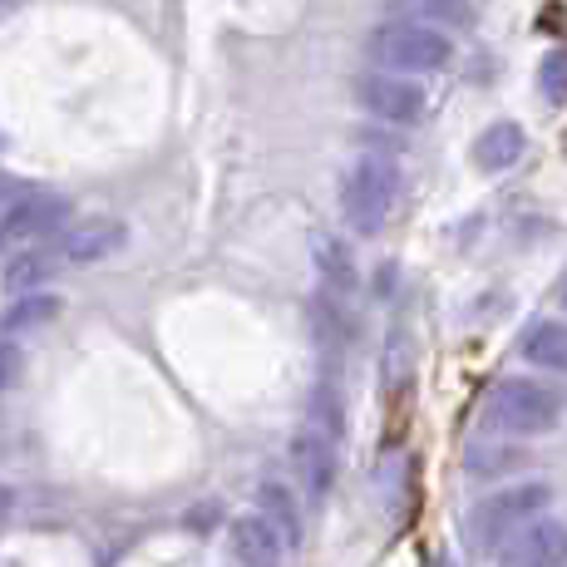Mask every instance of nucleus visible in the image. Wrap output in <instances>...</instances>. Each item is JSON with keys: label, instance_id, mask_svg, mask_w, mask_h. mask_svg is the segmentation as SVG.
Here are the masks:
<instances>
[{"label": "nucleus", "instance_id": "obj_11", "mask_svg": "<svg viewBox=\"0 0 567 567\" xmlns=\"http://www.w3.org/2000/svg\"><path fill=\"white\" fill-rule=\"evenodd\" d=\"M257 514L277 528V538L287 543V553L291 548H301V538H307V523H301V504H297V494H291L281 478H261L257 484Z\"/></svg>", "mask_w": 567, "mask_h": 567}, {"label": "nucleus", "instance_id": "obj_17", "mask_svg": "<svg viewBox=\"0 0 567 567\" xmlns=\"http://www.w3.org/2000/svg\"><path fill=\"white\" fill-rule=\"evenodd\" d=\"M54 316H60V297L54 291H30V297H20L16 307L0 316V326L6 331H35V326L54 321Z\"/></svg>", "mask_w": 567, "mask_h": 567}, {"label": "nucleus", "instance_id": "obj_2", "mask_svg": "<svg viewBox=\"0 0 567 567\" xmlns=\"http://www.w3.org/2000/svg\"><path fill=\"white\" fill-rule=\"evenodd\" d=\"M365 54L375 70L390 74H440L454 60V40L434 25H414V20H380L365 35Z\"/></svg>", "mask_w": 567, "mask_h": 567}, {"label": "nucleus", "instance_id": "obj_15", "mask_svg": "<svg viewBox=\"0 0 567 567\" xmlns=\"http://www.w3.org/2000/svg\"><path fill=\"white\" fill-rule=\"evenodd\" d=\"M390 10H395V20H414V25H464L474 10H468V0H390Z\"/></svg>", "mask_w": 567, "mask_h": 567}, {"label": "nucleus", "instance_id": "obj_12", "mask_svg": "<svg viewBox=\"0 0 567 567\" xmlns=\"http://www.w3.org/2000/svg\"><path fill=\"white\" fill-rule=\"evenodd\" d=\"M523 144H528V138H523V128L514 118H498V124H488L484 134L474 138V163L484 173H504L523 158Z\"/></svg>", "mask_w": 567, "mask_h": 567}, {"label": "nucleus", "instance_id": "obj_19", "mask_svg": "<svg viewBox=\"0 0 567 567\" xmlns=\"http://www.w3.org/2000/svg\"><path fill=\"white\" fill-rule=\"evenodd\" d=\"M514 464H523V454L504 450V444H474V450L464 454V468L474 478H494V474H504V468H514Z\"/></svg>", "mask_w": 567, "mask_h": 567}, {"label": "nucleus", "instance_id": "obj_14", "mask_svg": "<svg viewBox=\"0 0 567 567\" xmlns=\"http://www.w3.org/2000/svg\"><path fill=\"white\" fill-rule=\"evenodd\" d=\"M316 271H321V287L331 291V297L351 301V291H355V257H351V247L336 243V237H316Z\"/></svg>", "mask_w": 567, "mask_h": 567}, {"label": "nucleus", "instance_id": "obj_4", "mask_svg": "<svg viewBox=\"0 0 567 567\" xmlns=\"http://www.w3.org/2000/svg\"><path fill=\"white\" fill-rule=\"evenodd\" d=\"M553 504V488L548 484H514V488H498V494H488L484 504H474V514H468V538L478 543V548H504L514 533H523L528 523H538V514Z\"/></svg>", "mask_w": 567, "mask_h": 567}, {"label": "nucleus", "instance_id": "obj_22", "mask_svg": "<svg viewBox=\"0 0 567 567\" xmlns=\"http://www.w3.org/2000/svg\"><path fill=\"white\" fill-rule=\"evenodd\" d=\"M6 514H10V488L0 484V523H6Z\"/></svg>", "mask_w": 567, "mask_h": 567}, {"label": "nucleus", "instance_id": "obj_23", "mask_svg": "<svg viewBox=\"0 0 567 567\" xmlns=\"http://www.w3.org/2000/svg\"><path fill=\"white\" fill-rule=\"evenodd\" d=\"M563 307H567V287H563Z\"/></svg>", "mask_w": 567, "mask_h": 567}, {"label": "nucleus", "instance_id": "obj_5", "mask_svg": "<svg viewBox=\"0 0 567 567\" xmlns=\"http://www.w3.org/2000/svg\"><path fill=\"white\" fill-rule=\"evenodd\" d=\"M124 223H114V217H84V223L64 227L60 237L50 243V252L30 257L16 267V287H25L30 277H40V271H50V261H60V267H90V261H104L109 252H118L124 247Z\"/></svg>", "mask_w": 567, "mask_h": 567}, {"label": "nucleus", "instance_id": "obj_3", "mask_svg": "<svg viewBox=\"0 0 567 567\" xmlns=\"http://www.w3.org/2000/svg\"><path fill=\"white\" fill-rule=\"evenodd\" d=\"M563 420V395L538 380H498L484 400V424L504 434H548Z\"/></svg>", "mask_w": 567, "mask_h": 567}, {"label": "nucleus", "instance_id": "obj_21", "mask_svg": "<svg viewBox=\"0 0 567 567\" xmlns=\"http://www.w3.org/2000/svg\"><path fill=\"white\" fill-rule=\"evenodd\" d=\"M20 365H25V355H20V346L0 341V395H6V390L20 380Z\"/></svg>", "mask_w": 567, "mask_h": 567}, {"label": "nucleus", "instance_id": "obj_16", "mask_svg": "<svg viewBox=\"0 0 567 567\" xmlns=\"http://www.w3.org/2000/svg\"><path fill=\"white\" fill-rule=\"evenodd\" d=\"M311 326H316V341L331 346V351L351 341L355 321H351V311H346V297H331V291H321V297H316V307H311Z\"/></svg>", "mask_w": 567, "mask_h": 567}, {"label": "nucleus", "instance_id": "obj_13", "mask_svg": "<svg viewBox=\"0 0 567 567\" xmlns=\"http://www.w3.org/2000/svg\"><path fill=\"white\" fill-rule=\"evenodd\" d=\"M523 355H528L538 370H553V375H567V321H538L523 336Z\"/></svg>", "mask_w": 567, "mask_h": 567}, {"label": "nucleus", "instance_id": "obj_9", "mask_svg": "<svg viewBox=\"0 0 567 567\" xmlns=\"http://www.w3.org/2000/svg\"><path fill=\"white\" fill-rule=\"evenodd\" d=\"M498 567H567V523L538 518L498 548Z\"/></svg>", "mask_w": 567, "mask_h": 567}, {"label": "nucleus", "instance_id": "obj_10", "mask_svg": "<svg viewBox=\"0 0 567 567\" xmlns=\"http://www.w3.org/2000/svg\"><path fill=\"white\" fill-rule=\"evenodd\" d=\"M227 543H233L237 567H281V558H287V543L261 514H237L227 528Z\"/></svg>", "mask_w": 567, "mask_h": 567}, {"label": "nucleus", "instance_id": "obj_1", "mask_svg": "<svg viewBox=\"0 0 567 567\" xmlns=\"http://www.w3.org/2000/svg\"><path fill=\"white\" fill-rule=\"evenodd\" d=\"M400 203V163L380 148H361L341 178V223L361 237H375Z\"/></svg>", "mask_w": 567, "mask_h": 567}, {"label": "nucleus", "instance_id": "obj_8", "mask_svg": "<svg viewBox=\"0 0 567 567\" xmlns=\"http://www.w3.org/2000/svg\"><path fill=\"white\" fill-rule=\"evenodd\" d=\"M287 460H291V474H297L301 494H307L311 504H326V498H331V488H336V474H341L336 440H326L321 430H311V424H307V430L291 434Z\"/></svg>", "mask_w": 567, "mask_h": 567}, {"label": "nucleus", "instance_id": "obj_18", "mask_svg": "<svg viewBox=\"0 0 567 567\" xmlns=\"http://www.w3.org/2000/svg\"><path fill=\"white\" fill-rule=\"evenodd\" d=\"M311 430H321L326 440H341V430H346V405L336 400V390L331 385H316V395H311Z\"/></svg>", "mask_w": 567, "mask_h": 567}, {"label": "nucleus", "instance_id": "obj_7", "mask_svg": "<svg viewBox=\"0 0 567 567\" xmlns=\"http://www.w3.org/2000/svg\"><path fill=\"white\" fill-rule=\"evenodd\" d=\"M70 223V198L50 188H30L0 213V247H30Z\"/></svg>", "mask_w": 567, "mask_h": 567}, {"label": "nucleus", "instance_id": "obj_6", "mask_svg": "<svg viewBox=\"0 0 567 567\" xmlns=\"http://www.w3.org/2000/svg\"><path fill=\"white\" fill-rule=\"evenodd\" d=\"M355 104L370 118H385V124H420L424 109H430V94L410 74L365 70V74H355Z\"/></svg>", "mask_w": 567, "mask_h": 567}, {"label": "nucleus", "instance_id": "obj_20", "mask_svg": "<svg viewBox=\"0 0 567 567\" xmlns=\"http://www.w3.org/2000/svg\"><path fill=\"white\" fill-rule=\"evenodd\" d=\"M538 90L543 100L553 104H567V50H548L538 64Z\"/></svg>", "mask_w": 567, "mask_h": 567}]
</instances>
